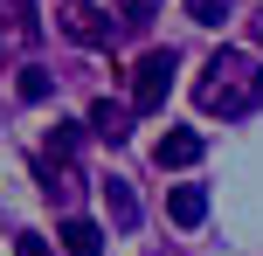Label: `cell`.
I'll use <instances>...</instances> for the list:
<instances>
[{
  "instance_id": "cell-11",
  "label": "cell",
  "mask_w": 263,
  "mask_h": 256,
  "mask_svg": "<svg viewBox=\"0 0 263 256\" xmlns=\"http://www.w3.org/2000/svg\"><path fill=\"white\" fill-rule=\"evenodd\" d=\"M222 14H229V0H187V21H201V28H222Z\"/></svg>"
},
{
  "instance_id": "cell-2",
  "label": "cell",
  "mask_w": 263,
  "mask_h": 256,
  "mask_svg": "<svg viewBox=\"0 0 263 256\" xmlns=\"http://www.w3.org/2000/svg\"><path fill=\"white\" fill-rule=\"evenodd\" d=\"M173 69H180V55H173V49H145L139 69H132V111H159V104H166Z\"/></svg>"
},
{
  "instance_id": "cell-8",
  "label": "cell",
  "mask_w": 263,
  "mask_h": 256,
  "mask_svg": "<svg viewBox=\"0 0 263 256\" xmlns=\"http://www.w3.org/2000/svg\"><path fill=\"white\" fill-rule=\"evenodd\" d=\"M166 215L180 222V229H201V222H208V194H201V187H173L166 194Z\"/></svg>"
},
{
  "instance_id": "cell-15",
  "label": "cell",
  "mask_w": 263,
  "mask_h": 256,
  "mask_svg": "<svg viewBox=\"0 0 263 256\" xmlns=\"http://www.w3.org/2000/svg\"><path fill=\"white\" fill-rule=\"evenodd\" d=\"M250 35H256V42H263V7H256V14H250Z\"/></svg>"
},
{
  "instance_id": "cell-5",
  "label": "cell",
  "mask_w": 263,
  "mask_h": 256,
  "mask_svg": "<svg viewBox=\"0 0 263 256\" xmlns=\"http://www.w3.org/2000/svg\"><path fill=\"white\" fill-rule=\"evenodd\" d=\"M83 132H97L104 146H125V139H132V104H111V97H97Z\"/></svg>"
},
{
  "instance_id": "cell-1",
  "label": "cell",
  "mask_w": 263,
  "mask_h": 256,
  "mask_svg": "<svg viewBox=\"0 0 263 256\" xmlns=\"http://www.w3.org/2000/svg\"><path fill=\"white\" fill-rule=\"evenodd\" d=\"M194 104L208 118H250V111H263V69L242 49H215L208 69L194 76Z\"/></svg>"
},
{
  "instance_id": "cell-13",
  "label": "cell",
  "mask_w": 263,
  "mask_h": 256,
  "mask_svg": "<svg viewBox=\"0 0 263 256\" xmlns=\"http://www.w3.org/2000/svg\"><path fill=\"white\" fill-rule=\"evenodd\" d=\"M153 21V0H125V14H118V28H145Z\"/></svg>"
},
{
  "instance_id": "cell-3",
  "label": "cell",
  "mask_w": 263,
  "mask_h": 256,
  "mask_svg": "<svg viewBox=\"0 0 263 256\" xmlns=\"http://www.w3.org/2000/svg\"><path fill=\"white\" fill-rule=\"evenodd\" d=\"M201 152H208V139H201V132L166 125V139L153 146V166H159V173H187V166H201Z\"/></svg>"
},
{
  "instance_id": "cell-9",
  "label": "cell",
  "mask_w": 263,
  "mask_h": 256,
  "mask_svg": "<svg viewBox=\"0 0 263 256\" xmlns=\"http://www.w3.org/2000/svg\"><path fill=\"white\" fill-rule=\"evenodd\" d=\"M77 146H83V125H77V118H55V132H49L55 166H69V160H77Z\"/></svg>"
},
{
  "instance_id": "cell-14",
  "label": "cell",
  "mask_w": 263,
  "mask_h": 256,
  "mask_svg": "<svg viewBox=\"0 0 263 256\" xmlns=\"http://www.w3.org/2000/svg\"><path fill=\"white\" fill-rule=\"evenodd\" d=\"M14 256H49V243L42 235H14Z\"/></svg>"
},
{
  "instance_id": "cell-6",
  "label": "cell",
  "mask_w": 263,
  "mask_h": 256,
  "mask_svg": "<svg viewBox=\"0 0 263 256\" xmlns=\"http://www.w3.org/2000/svg\"><path fill=\"white\" fill-rule=\"evenodd\" d=\"M35 35H42V21H35V0H0V42L28 49Z\"/></svg>"
},
{
  "instance_id": "cell-4",
  "label": "cell",
  "mask_w": 263,
  "mask_h": 256,
  "mask_svg": "<svg viewBox=\"0 0 263 256\" xmlns=\"http://www.w3.org/2000/svg\"><path fill=\"white\" fill-rule=\"evenodd\" d=\"M63 35H69V42H83V49H104V42L118 35V21H111V14H97V7H83V0H77V7L63 14Z\"/></svg>"
},
{
  "instance_id": "cell-10",
  "label": "cell",
  "mask_w": 263,
  "mask_h": 256,
  "mask_svg": "<svg viewBox=\"0 0 263 256\" xmlns=\"http://www.w3.org/2000/svg\"><path fill=\"white\" fill-rule=\"evenodd\" d=\"M104 208H111V222H118V229H132V222H139V201H132L125 180H104Z\"/></svg>"
},
{
  "instance_id": "cell-12",
  "label": "cell",
  "mask_w": 263,
  "mask_h": 256,
  "mask_svg": "<svg viewBox=\"0 0 263 256\" xmlns=\"http://www.w3.org/2000/svg\"><path fill=\"white\" fill-rule=\"evenodd\" d=\"M49 90H55V83H49V69H21V97H28V104H42Z\"/></svg>"
},
{
  "instance_id": "cell-7",
  "label": "cell",
  "mask_w": 263,
  "mask_h": 256,
  "mask_svg": "<svg viewBox=\"0 0 263 256\" xmlns=\"http://www.w3.org/2000/svg\"><path fill=\"white\" fill-rule=\"evenodd\" d=\"M55 243H63V256H104V229H97V222H83V215H69Z\"/></svg>"
}]
</instances>
